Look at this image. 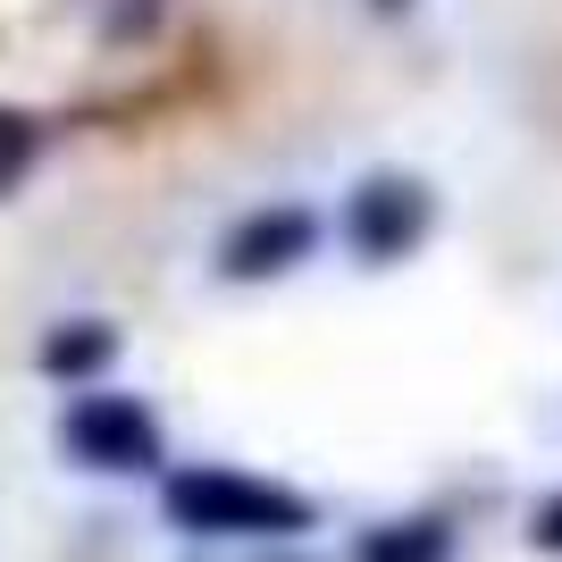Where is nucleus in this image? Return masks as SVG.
Masks as SVG:
<instances>
[{
  "mask_svg": "<svg viewBox=\"0 0 562 562\" xmlns=\"http://www.w3.org/2000/svg\"><path fill=\"white\" fill-rule=\"evenodd\" d=\"M428 218H437V202L412 177H361L352 202H345V235H352L361 260H403L428 235Z\"/></svg>",
  "mask_w": 562,
  "mask_h": 562,
  "instance_id": "7ed1b4c3",
  "label": "nucleus"
},
{
  "mask_svg": "<svg viewBox=\"0 0 562 562\" xmlns=\"http://www.w3.org/2000/svg\"><path fill=\"white\" fill-rule=\"evenodd\" d=\"M529 546H546V554H562V495H546L538 513H529Z\"/></svg>",
  "mask_w": 562,
  "mask_h": 562,
  "instance_id": "6e6552de",
  "label": "nucleus"
},
{
  "mask_svg": "<svg viewBox=\"0 0 562 562\" xmlns=\"http://www.w3.org/2000/svg\"><path fill=\"white\" fill-rule=\"evenodd\" d=\"M59 446L93 470H151L160 462V420L135 395H76L59 420Z\"/></svg>",
  "mask_w": 562,
  "mask_h": 562,
  "instance_id": "f03ea898",
  "label": "nucleus"
},
{
  "mask_svg": "<svg viewBox=\"0 0 562 562\" xmlns=\"http://www.w3.org/2000/svg\"><path fill=\"white\" fill-rule=\"evenodd\" d=\"M378 9H403V0H378Z\"/></svg>",
  "mask_w": 562,
  "mask_h": 562,
  "instance_id": "1a4fd4ad",
  "label": "nucleus"
},
{
  "mask_svg": "<svg viewBox=\"0 0 562 562\" xmlns=\"http://www.w3.org/2000/svg\"><path fill=\"white\" fill-rule=\"evenodd\" d=\"M25 160H34V126H25L18 110H0V193L25 177Z\"/></svg>",
  "mask_w": 562,
  "mask_h": 562,
  "instance_id": "0eeeda50",
  "label": "nucleus"
},
{
  "mask_svg": "<svg viewBox=\"0 0 562 562\" xmlns=\"http://www.w3.org/2000/svg\"><path fill=\"white\" fill-rule=\"evenodd\" d=\"M311 235H319V218H311L303 202H269V211H252L218 244V269H227V278H278V269H294V260L311 252Z\"/></svg>",
  "mask_w": 562,
  "mask_h": 562,
  "instance_id": "20e7f679",
  "label": "nucleus"
},
{
  "mask_svg": "<svg viewBox=\"0 0 562 562\" xmlns=\"http://www.w3.org/2000/svg\"><path fill=\"white\" fill-rule=\"evenodd\" d=\"M110 352H117V336L101 328V319H76V328H59V336L43 345V370H50V378H85V370H101Z\"/></svg>",
  "mask_w": 562,
  "mask_h": 562,
  "instance_id": "423d86ee",
  "label": "nucleus"
},
{
  "mask_svg": "<svg viewBox=\"0 0 562 562\" xmlns=\"http://www.w3.org/2000/svg\"><path fill=\"white\" fill-rule=\"evenodd\" d=\"M352 554L361 562H453V529L446 520H378Z\"/></svg>",
  "mask_w": 562,
  "mask_h": 562,
  "instance_id": "39448f33",
  "label": "nucleus"
},
{
  "mask_svg": "<svg viewBox=\"0 0 562 562\" xmlns=\"http://www.w3.org/2000/svg\"><path fill=\"white\" fill-rule=\"evenodd\" d=\"M168 520L202 529V538H294V529H311V495L244 479V470H177Z\"/></svg>",
  "mask_w": 562,
  "mask_h": 562,
  "instance_id": "f257e3e1",
  "label": "nucleus"
}]
</instances>
